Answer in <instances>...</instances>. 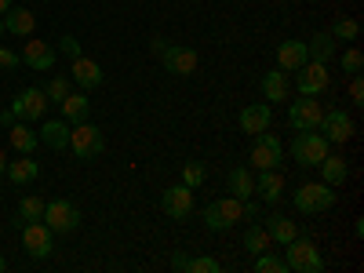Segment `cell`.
<instances>
[{
    "mask_svg": "<svg viewBox=\"0 0 364 273\" xmlns=\"http://www.w3.org/2000/svg\"><path fill=\"white\" fill-rule=\"evenodd\" d=\"M200 219L211 233H226L233 230L240 219H255V204L252 200H237V197H223V200H211L204 211H200Z\"/></svg>",
    "mask_w": 364,
    "mask_h": 273,
    "instance_id": "cell-1",
    "label": "cell"
},
{
    "mask_svg": "<svg viewBox=\"0 0 364 273\" xmlns=\"http://www.w3.org/2000/svg\"><path fill=\"white\" fill-rule=\"evenodd\" d=\"M284 262L295 273H321L324 269V255L314 245V237H295L284 245Z\"/></svg>",
    "mask_w": 364,
    "mask_h": 273,
    "instance_id": "cell-2",
    "label": "cell"
},
{
    "mask_svg": "<svg viewBox=\"0 0 364 273\" xmlns=\"http://www.w3.org/2000/svg\"><path fill=\"white\" fill-rule=\"evenodd\" d=\"M328 139L314 128V132H295V139H291V146H288V154L295 157V164H302V168H317L324 157H328Z\"/></svg>",
    "mask_w": 364,
    "mask_h": 273,
    "instance_id": "cell-3",
    "label": "cell"
},
{
    "mask_svg": "<svg viewBox=\"0 0 364 273\" xmlns=\"http://www.w3.org/2000/svg\"><path fill=\"white\" fill-rule=\"evenodd\" d=\"M291 200L302 215H321V211L336 208V190H331L328 182H302V186H295Z\"/></svg>",
    "mask_w": 364,
    "mask_h": 273,
    "instance_id": "cell-4",
    "label": "cell"
},
{
    "mask_svg": "<svg viewBox=\"0 0 364 273\" xmlns=\"http://www.w3.org/2000/svg\"><path fill=\"white\" fill-rule=\"evenodd\" d=\"M70 149L80 161H95L106 154V135L91 124V120H80V124L70 128Z\"/></svg>",
    "mask_w": 364,
    "mask_h": 273,
    "instance_id": "cell-5",
    "label": "cell"
},
{
    "mask_svg": "<svg viewBox=\"0 0 364 273\" xmlns=\"http://www.w3.org/2000/svg\"><path fill=\"white\" fill-rule=\"evenodd\" d=\"M255 142H252V154H248V161H252V168L255 171H266V168H281L284 164V142L273 135L269 128L266 132H259V135H252Z\"/></svg>",
    "mask_w": 364,
    "mask_h": 273,
    "instance_id": "cell-6",
    "label": "cell"
},
{
    "mask_svg": "<svg viewBox=\"0 0 364 273\" xmlns=\"http://www.w3.org/2000/svg\"><path fill=\"white\" fill-rule=\"evenodd\" d=\"M44 226L51 233H73L80 226V211L73 200L58 197V200H44Z\"/></svg>",
    "mask_w": 364,
    "mask_h": 273,
    "instance_id": "cell-7",
    "label": "cell"
},
{
    "mask_svg": "<svg viewBox=\"0 0 364 273\" xmlns=\"http://www.w3.org/2000/svg\"><path fill=\"white\" fill-rule=\"evenodd\" d=\"M48 99H44V91L41 87H26V91H18V95L11 99V113L18 117V120H26V124H41V120L48 117Z\"/></svg>",
    "mask_w": 364,
    "mask_h": 273,
    "instance_id": "cell-8",
    "label": "cell"
},
{
    "mask_svg": "<svg viewBox=\"0 0 364 273\" xmlns=\"http://www.w3.org/2000/svg\"><path fill=\"white\" fill-rule=\"evenodd\" d=\"M321 117H324V106L317 95H302L288 106V120H291V128L295 132H314L321 128Z\"/></svg>",
    "mask_w": 364,
    "mask_h": 273,
    "instance_id": "cell-9",
    "label": "cell"
},
{
    "mask_svg": "<svg viewBox=\"0 0 364 273\" xmlns=\"http://www.w3.org/2000/svg\"><path fill=\"white\" fill-rule=\"evenodd\" d=\"M161 208H164V215H171L175 223H186V219L193 215V190L186 186V182L168 186L164 197H161Z\"/></svg>",
    "mask_w": 364,
    "mask_h": 273,
    "instance_id": "cell-10",
    "label": "cell"
},
{
    "mask_svg": "<svg viewBox=\"0 0 364 273\" xmlns=\"http://www.w3.org/2000/svg\"><path fill=\"white\" fill-rule=\"evenodd\" d=\"M161 63H164V70L175 73V77H190V73H197V51L186 48V44H164Z\"/></svg>",
    "mask_w": 364,
    "mask_h": 273,
    "instance_id": "cell-11",
    "label": "cell"
},
{
    "mask_svg": "<svg viewBox=\"0 0 364 273\" xmlns=\"http://www.w3.org/2000/svg\"><path fill=\"white\" fill-rule=\"evenodd\" d=\"M331 84V77H328V66L324 63H310L306 66H299L295 70V87H299V95H321V91Z\"/></svg>",
    "mask_w": 364,
    "mask_h": 273,
    "instance_id": "cell-12",
    "label": "cell"
},
{
    "mask_svg": "<svg viewBox=\"0 0 364 273\" xmlns=\"http://www.w3.org/2000/svg\"><path fill=\"white\" fill-rule=\"evenodd\" d=\"M22 248H26L29 259H48V255H51L55 245H51V230L44 226V219L22 226Z\"/></svg>",
    "mask_w": 364,
    "mask_h": 273,
    "instance_id": "cell-13",
    "label": "cell"
},
{
    "mask_svg": "<svg viewBox=\"0 0 364 273\" xmlns=\"http://www.w3.org/2000/svg\"><path fill=\"white\" fill-rule=\"evenodd\" d=\"M321 135L328 139V142H350L353 139V117L346 113V109H324V117H321Z\"/></svg>",
    "mask_w": 364,
    "mask_h": 273,
    "instance_id": "cell-14",
    "label": "cell"
},
{
    "mask_svg": "<svg viewBox=\"0 0 364 273\" xmlns=\"http://www.w3.org/2000/svg\"><path fill=\"white\" fill-rule=\"evenodd\" d=\"M22 66H29V70H55V48L48 44V41H26V48H22Z\"/></svg>",
    "mask_w": 364,
    "mask_h": 273,
    "instance_id": "cell-15",
    "label": "cell"
},
{
    "mask_svg": "<svg viewBox=\"0 0 364 273\" xmlns=\"http://www.w3.org/2000/svg\"><path fill=\"white\" fill-rule=\"evenodd\" d=\"M0 18H4V33L11 37H33V29H37V15L29 8H8Z\"/></svg>",
    "mask_w": 364,
    "mask_h": 273,
    "instance_id": "cell-16",
    "label": "cell"
},
{
    "mask_svg": "<svg viewBox=\"0 0 364 273\" xmlns=\"http://www.w3.org/2000/svg\"><path fill=\"white\" fill-rule=\"evenodd\" d=\"M70 128H73L70 120H41L37 139L51 149H70Z\"/></svg>",
    "mask_w": 364,
    "mask_h": 273,
    "instance_id": "cell-17",
    "label": "cell"
},
{
    "mask_svg": "<svg viewBox=\"0 0 364 273\" xmlns=\"http://www.w3.org/2000/svg\"><path fill=\"white\" fill-rule=\"evenodd\" d=\"M255 193H259L266 204H277V200H281V193H284V175H281L277 168L259 171V178H255Z\"/></svg>",
    "mask_w": 364,
    "mask_h": 273,
    "instance_id": "cell-18",
    "label": "cell"
},
{
    "mask_svg": "<svg viewBox=\"0 0 364 273\" xmlns=\"http://www.w3.org/2000/svg\"><path fill=\"white\" fill-rule=\"evenodd\" d=\"M310 63V51H306V41H284L277 48V66L288 73V70H299Z\"/></svg>",
    "mask_w": 364,
    "mask_h": 273,
    "instance_id": "cell-19",
    "label": "cell"
},
{
    "mask_svg": "<svg viewBox=\"0 0 364 273\" xmlns=\"http://www.w3.org/2000/svg\"><path fill=\"white\" fill-rule=\"evenodd\" d=\"M262 95H266V102H284L288 99V91H291V80H288V73L277 66V70H269V73H262Z\"/></svg>",
    "mask_w": 364,
    "mask_h": 273,
    "instance_id": "cell-20",
    "label": "cell"
},
{
    "mask_svg": "<svg viewBox=\"0 0 364 273\" xmlns=\"http://www.w3.org/2000/svg\"><path fill=\"white\" fill-rule=\"evenodd\" d=\"M266 128H269V106L266 102H252L240 109V132L245 135H259Z\"/></svg>",
    "mask_w": 364,
    "mask_h": 273,
    "instance_id": "cell-21",
    "label": "cell"
},
{
    "mask_svg": "<svg viewBox=\"0 0 364 273\" xmlns=\"http://www.w3.org/2000/svg\"><path fill=\"white\" fill-rule=\"evenodd\" d=\"M70 70H73V80H77L80 87H87V91L102 84V66L95 63V58H84V55H77Z\"/></svg>",
    "mask_w": 364,
    "mask_h": 273,
    "instance_id": "cell-22",
    "label": "cell"
},
{
    "mask_svg": "<svg viewBox=\"0 0 364 273\" xmlns=\"http://www.w3.org/2000/svg\"><path fill=\"white\" fill-rule=\"evenodd\" d=\"M4 175L11 178V186H29V182H33V178L41 175V168H37V161L29 157V154H22L18 161H8Z\"/></svg>",
    "mask_w": 364,
    "mask_h": 273,
    "instance_id": "cell-23",
    "label": "cell"
},
{
    "mask_svg": "<svg viewBox=\"0 0 364 273\" xmlns=\"http://www.w3.org/2000/svg\"><path fill=\"white\" fill-rule=\"evenodd\" d=\"M226 186H230V197H237V200H248V197L255 193V175H252L248 168H230V175H226Z\"/></svg>",
    "mask_w": 364,
    "mask_h": 273,
    "instance_id": "cell-24",
    "label": "cell"
},
{
    "mask_svg": "<svg viewBox=\"0 0 364 273\" xmlns=\"http://www.w3.org/2000/svg\"><path fill=\"white\" fill-rule=\"evenodd\" d=\"M8 142H11V149H18V154H33V149L41 146L37 132L26 128V120H15V124L8 128Z\"/></svg>",
    "mask_w": 364,
    "mask_h": 273,
    "instance_id": "cell-25",
    "label": "cell"
},
{
    "mask_svg": "<svg viewBox=\"0 0 364 273\" xmlns=\"http://www.w3.org/2000/svg\"><path fill=\"white\" fill-rule=\"evenodd\" d=\"M266 233H269V240L273 245H288V240H295L299 237V230H295V223L291 219H284V215H266Z\"/></svg>",
    "mask_w": 364,
    "mask_h": 273,
    "instance_id": "cell-26",
    "label": "cell"
},
{
    "mask_svg": "<svg viewBox=\"0 0 364 273\" xmlns=\"http://www.w3.org/2000/svg\"><path fill=\"white\" fill-rule=\"evenodd\" d=\"M317 168H321V182H328V186H343L346 175H350V164H346L343 157H331V154H328Z\"/></svg>",
    "mask_w": 364,
    "mask_h": 273,
    "instance_id": "cell-27",
    "label": "cell"
},
{
    "mask_svg": "<svg viewBox=\"0 0 364 273\" xmlns=\"http://www.w3.org/2000/svg\"><path fill=\"white\" fill-rule=\"evenodd\" d=\"M63 106V120H70V124H80V120H87V109H91V102L84 99V95H77V91H70V95L58 102Z\"/></svg>",
    "mask_w": 364,
    "mask_h": 273,
    "instance_id": "cell-28",
    "label": "cell"
},
{
    "mask_svg": "<svg viewBox=\"0 0 364 273\" xmlns=\"http://www.w3.org/2000/svg\"><path fill=\"white\" fill-rule=\"evenodd\" d=\"M41 219H44V200H41V197H22V200H18L15 226L22 230L26 223H41Z\"/></svg>",
    "mask_w": 364,
    "mask_h": 273,
    "instance_id": "cell-29",
    "label": "cell"
},
{
    "mask_svg": "<svg viewBox=\"0 0 364 273\" xmlns=\"http://www.w3.org/2000/svg\"><path fill=\"white\" fill-rule=\"evenodd\" d=\"M306 51L314 63H331V55H336V41H331V33H314V41H306Z\"/></svg>",
    "mask_w": 364,
    "mask_h": 273,
    "instance_id": "cell-30",
    "label": "cell"
},
{
    "mask_svg": "<svg viewBox=\"0 0 364 273\" xmlns=\"http://www.w3.org/2000/svg\"><path fill=\"white\" fill-rule=\"evenodd\" d=\"M273 245L269 240V233H266V226L262 223H255V226H248V233H245V248L252 252V255H259V252H266Z\"/></svg>",
    "mask_w": 364,
    "mask_h": 273,
    "instance_id": "cell-31",
    "label": "cell"
},
{
    "mask_svg": "<svg viewBox=\"0 0 364 273\" xmlns=\"http://www.w3.org/2000/svg\"><path fill=\"white\" fill-rule=\"evenodd\" d=\"M255 273H288V262H284V255H273L266 248L255 255Z\"/></svg>",
    "mask_w": 364,
    "mask_h": 273,
    "instance_id": "cell-32",
    "label": "cell"
},
{
    "mask_svg": "<svg viewBox=\"0 0 364 273\" xmlns=\"http://www.w3.org/2000/svg\"><path fill=\"white\" fill-rule=\"evenodd\" d=\"M41 91H44V99H48V102H63L70 91H73V84H70V77H51Z\"/></svg>",
    "mask_w": 364,
    "mask_h": 273,
    "instance_id": "cell-33",
    "label": "cell"
},
{
    "mask_svg": "<svg viewBox=\"0 0 364 273\" xmlns=\"http://www.w3.org/2000/svg\"><path fill=\"white\" fill-rule=\"evenodd\" d=\"M328 33H331V41H357L360 26H357V18H336V26Z\"/></svg>",
    "mask_w": 364,
    "mask_h": 273,
    "instance_id": "cell-34",
    "label": "cell"
},
{
    "mask_svg": "<svg viewBox=\"0 0 364 273\" xmlns=\"http://www.w3.org/2000/svg\"><path fill=\"white\" fill-rule=\"evenodd\" d=\"M186 269H190V273H226V266H223L219 259H211V255H193V259L186 262Z\"/></svg>",
    "mask_w": 364,
    "mask_h": 273,
    "instance_id": "cell-35",
    "label": "cell"
},
{
    "mask_svg": "<svg viewBox=\"0 0 364 273\" xmlns=\"http://www.w3.org/2000/svg\"><path fill=\"white\" fill-rule=\"evenodd\" d=\"M204 175H208V168H204L200 161H186V164H182V182H186L190 190H193V186H200Z\"/></svg>",
    "mask_w": 364,
    "mask_h": 273,
    "instance_id": "cell-36",
    "label": "cell"
},
{
    "mask_svg": "<svg viewBox=\"0 0 364 273\" xmlns=\"http://www.w3.org/2000/svg\"><path fill=\"white\" fill-rule=\"evenodd\" d=\"M360 66H364V55H360V48H346V51H343V70L353 77V73H360Z\"/></svg>",
    "mask_w": 364,
    "mask_h": 273,
    "instance_id": "cell-37",
    "label": "cell"
},
{
    "mask_svg": "<svg viewBox=\"0 0 364 273\" xmlns=\"http://www.w3.org/2000/svg\"><path fill=\"white\" fill-rule=\"evenodd\" d=\"M18 66H22L18 51H11V48H0V70H18Z\"/></svg>",
    "mask_w": 364,
    "mask_h": 273,
    "instance_id": "cell-38",
    "label": "cell"
},
{
    "mask_svg": "<svg viewBox=\"0 0 364 273\" xmlns=\"http://www.w3.org/2000/svg\"><path fill=\"white\" fill-rule=\"evenodd\" d=\"M58 48H63L70 58H77V55H80V41H77L73 33H63V37H58Z\"/></svg>",
    "mask_w": 364,
    "mask_h": 273,
    "instance_id": "cell-39",
    "label": "cell"
},
{
    "mask_svg": "<svg viewBox=\"0 0 364 273\" xmlns=\"http://www.w3.org/2000/svg\"><path fill=\"white\" fill-rule=\"evenodd\" d=\"M350 102H353V106H364V84H360V73H353V84H350Z\"/></svg>",
    "mask_w": 364,
    "mask_h": 273,
    "instance_id": "cell-40",
    "label": "cell"
},
{
    "mask_svg": "<svg viewBox=\"0 0 364 273\" xmlns=\"http://www.w3.org/2000/svg\"><path fill=\"white\" fill-rule=\"evenodd\" d=\"M186 262H190V255H186V252H175V255H171V269H178V273L186 269Z\"/></svg>",
    "mask_w": 364,
    "mask_h": 273,
    "instance_id": "cell-41",
    "label": "cell"
},
{
    "mask_svg": "<svg viewBox=\"0 0 364 273\" xmlns=\"http://www.w3.org/2000/svg\"><path fill=\"white\" fill-rule=\"evenodd\" d=\"M15 120H18V117L11 113V106H8V109H0V124H4V128H11V124H15Z\"/></svg>",
    "mask_w": 364,
    "mask_h": 273,
    "instance_id": "cell-42",
    "label": "cell"
},
{
    "mask_svg": "<svg viewBox=\"0 0 364 273\" xmlns=\"http://www.w3.org/2000/svg\"><path fill=\"white\" fill-rule=\"evenodd\" d=\"M8 8H11V0H0V15H4Z\"/></svg>",
    "mask_w": 364,
    "mask_h": 273,
    "instance_id": "cell-43",
    "label": "cell"
},
{
    "mask_svg": "<svg viewBox=\"0 0 364 273\" xmlns=\"http://www.w3.org/2000/svg\"><path fill=\"white\" fill-rule=\"evenodd\" d=\"M4 168H8V157H4V154H0V171H4Z\"/></svg>",
    "mask_w": 364,
    "mask_h": 273,
    "instance_id": "cell-44",
    "label": "cell"
},
{
    "mask_svg": "<svg viewBox=\"0 0 364 273\" xmlns=\"http://www.w3.org/2000/svg\"><path fill=\"white\" fill-rule=\"evenodd\" d=\"M8 269V262H4V255H0V273H4Z\"/></svg>",
    "mask_w": 364,
    "mask_h": 273,
    "instance_id": "cell-45",
    "label": "cell"
},
{
    "mask_svg": "<svg viewBox=\"0 0 364 273\" xmlns=\"http://www.w3.org/2000/svg\"><path fill=\"white\" fill-rule=\"evenodd\" d=\"M0 37H4V18H0Z\"/></svg>",
    "mask_w": 364,
    "mask_h": 273,
    "instance_id": "cell-46",
    "label": "cell"
}]
</instances>
